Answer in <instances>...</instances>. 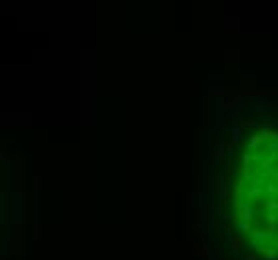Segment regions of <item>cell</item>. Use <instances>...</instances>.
Masks as SVG:
<instances>
[{
  "instance_id": "6da1fadb",
  "label": "cell",
  "mask_w": 278,
  "mask_h": 260,
  "mask_svg": "<svg viewBox=\"0 0 278 260\" xmlns=\"http://www.w3.org/2000/svg\"><path fill=\"white\" fill-rule=\"evenodd\" d=\"M230 244L234 246V250H240V248L244 246V238H242V236H232V238H230Z\"/></svg>"
},
{
  "instance_id": "7a4b0ae2",
  "label": "cell",
  "mask_w": 278,
  "mask_h": 260,
  "mask_svg": "<svg viewBox=\"0 0 278 260\" xmlns=\"http://www.w3.org/2000/svg\"><path fill=\"white\" fill-rule=\"evenodd\" d=\"M194 254H200V256L206 254V248H204V244H196V246H194Z\"/></svg>"
},
{
  "instance_id": "3957f363",
  "label": "cell",
  "mask_w": 278,
  "mask_h": 260,
  "mask_svg": "<svg viewBox=\"0 0 278 260\" xmlns=\"http://www.w3.org/2000/svg\"><path fill=\"white\" fill-rule=\"evenodd\" d=\"M246 260H256V256H254V254H250V256H246Z\"/></svg>"
}]
</instances>
